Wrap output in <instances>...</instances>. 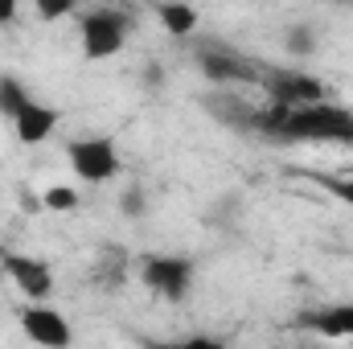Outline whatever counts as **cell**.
Masks as SVG:
<instances>
[{
  "mask_svg": "<svg viewBox=\"0 0 353 349\" xmlns=\"http://www.w3.org/2000/svg\"><path fill=\"white\" fill-rule=\"evenodd\" d=\"M283 140L296 144H353V111L337 103H300L288 111L283 123Z\"/></svg>",
  "mask_w": 353,
  "mask_h": 349,
  "instance_id": "obj_1",
  "label": "cell"
},
{
  "mask_svg": "<svg viewBox=\"0 0 353 349\" xmlns=\"http://www.w3.org/2000/svg\"><path fill=\"white\" fill-rule=\"evenodd\" d=\"M193 66L201 70V79H210L214 87H243V83H259V66L243 58V50L226 46L222 37H205L193 46Z\"/></svg>",
  "mask_w": 353,
  "mask_h": 349,
  "instance_id": "obj_2",
  "label": "cell"
},
{
  "mask_svg": "<svg viewBox=\"0 0 353 349\" xmlns=\"http://www.w3.org/2000/svg\"><path fill=\"white\" fill-rule=\"evenodd\" d=\"M79 33H83V58L87 62H107L115 58L123 46H128V33H132V17L103 4V8H90L79 17Z\"/></svg>",
  "mask_w": 353,
  "mask_h": 349,
  "instance_id": "obj_3",
  "label": "cell"
},
{
  "mask_svg": "<svg viewBox=\"0 0 353 349\" xmlns=\"http://www.w3.org/2000/svg\"><path fill=\"white\" fill-rule=\"evenodd\" d=\"M140 279H144V288L152 296H161L169 304H181L193 292V259H185V255H148L140 263Z\"/></svg>",
  "mask_w": 353,
  "mask_h": 349,
  "instance_id": "obj_4",
  "label": "cell"
},
{
  "mask_svg": "<svg viewBox=\"0 0 353 349\" xmlns=\"http://www.w3.org/2000/svg\"><path fill=\"white\" fill-rule=\"evenodd\" d=\"M66 161H70V169L90 181V185H103V181H115L119 177V148H115V140H107V136H87V140H70L66 144Z\"/></svg>",
  "mask_w": 353,
  "mask_h": 349,
  "instance_id": "obj_5",
  "label": "cell"
},
{
  "mask_svg": "<svg viewBox=\"0 0 353 349\" xmlns=\"http://www.w3.org/2000/svg\"><path fill=\"white\" fill-rule=\"evenodd\" d=\"M259 83H263L267 99L283 103V107H300V103L325 99V79H316L308 70H263Z\"/></svg>",
  "mask_w": 353,
  "mask_h": 349,
  "instance_id": "obj_6",
  "label": "cell"
},
{
  "mask_svg": "<svg viewBox=\"0 0 353 349\" xmlns=\"http://www.w3.org/2000/svg\"><path fill=\"white\" fill-rule=\"evenodd\" d=\"M21 329H25L29 341H37V346H46V349H66L74 341L66 317L58 308H50L46 300H29V308L21 312Z\"/></svg>",
  "mask_w": 353,
  "mask_h": 349,
  "instance_id": "obj_7",
  "label": "cell"
},
{
  "mask_svg": "<svg viewBox=\"0 0 353 349\" xmlns=\"http://www.w3.org/2000/svg\"><path fill=\"white\" fill-rule=\"evenodd\" d=\"M0 263H4V275L17 283L21 296H29V300H50V292H54V267L46 259L17 255V251H0Z\"/></svg>",
  "mask_w": 353,
  "mask_h": 349,
  "instance_id": "obj_8",
  "label": "cell"
},
{
  "mask_svg": "<svg viewBox=\"0 0 353 349\" xmlns=\"http://www.w3.org/2000/svg\"><path fill=\"white\" fill-rule=\"evenodd\" d=\"M201 107L210 111V119H218L222 128H234V132H255V103H247L234 87H218L201 99Z\"/></svg>",
  "mask_w": 353,
  "mask_h": 349,
  "instance_id": "obj_9",
  "label": "cell"
},
{
  "mask_svg": "<svg viewBox=\"0 0 353 349\" xmlns=\"http://www.w3.org/2000/svg\"><path fill=\"white\" fill-rule=\"evenodd\" d=\"M58 107H50V103H25L21 107V115L12 119V132H17V140L21 144H41V140H50L54 136V128H58Z\"/></svg>",
  "mask_w": 353,
  "mask_h": 349,
  "instance_id": "obj_10",
  "label": "cell"
},
{
  "mask_svg": "<svg viewBox=\"0 0 353 349\" xmlns=\"http://www.w3.org/2000/svg\"><path fill=\"white\" fill-rule=\"evenodd\" d=\"M304 325L316 329V333L329 337V341H350L353 337V304H329V308H321V312H308Z\"/></svg>",
  "mask_w": 353,
  "mask_h": 349,
  "instance_id": "obj_11",
  "label": "cell"
},
{
  "mask_svg": "<svg viewBox=\"0 0 353 349\" xmlns=\"http://www.w3.org/2000/svg\"><path fill=\"white\" fill-rule=\"evenodd\" d=\"M157 21L169 37H193L197 29V8L185 4V0H161L157 4Z\"/></svg>",
  "mask_w": 353,
  "mask_h": 349,
  "instance_id": "obj_12",
  "label": "cell"
},
{
  "mask_svg": "<svg viewBox=\"0 0 353 349\" xmlns=\"http://www.w3.org/2000/svg\"><path fill=\"white\" fill-rule=\"evenodd\" d=\"M239 218H243V197H239V193H226V197H218V201L205 210V218H201V222H205V226H214V230H230Z\"/></svg>",
  "mask_w": 353,
  "mask_h": 349,
  "instance_id": "obj_13",
  "label": "cell"
},
{
  "mask_svg": "<svg viewBox=\"0 0 353 349\" xmlns=\"http://www.w3.org/2000/svg\"><path fill=\"white\" fill-rule=\"evenodd\" d=\"M29 103V87L21 83V79H12V74H4L0 79V115L12 123L17 115H21V107Z\"/></svg>",
  "mask_w": 353,
  "mask_h": 349,
  "instance_id": "obj_14",
  "label": "cell"
},
{
  "mask_svg": "<svg viewBox=\"0 0 353 349\" xmlns=\"http://www.w3.org/2000/svg\"><path fill=\"white\" fill-rule=\"evenodd\" d=\"M283 46H288V54L304 58V54H312V50H316V29H312L308 21H296V25H288Z\"/></svg>",
  "mask_w": 353,
  "mask_h": 349,
  "instance_id": "obj_15",
  "label": "cell"
},
{
  "mask_svg": "<svg viewBox=\"0 0 353 349\" xmlns=\"http://www.w3.org/2000/svg\"><path fill=\"white\" fill-rule=\"evenodd\" d=\"M41 206L54 210V214H70V210H79V189H70V185H50L46 197H41Z\"/></svg>",
  "mask_w": 353,
  "mask_h": 349,
  "instance_id": "obj_16",
  "label": "cell"
},
{
  "mask_svg": "<svg viewBox=\"0 0 353 349\" xmlns=\"http://www.w3.org/2000/svg\"><path fill=\"white\" fill-rule=\"evenodd\" d=\"M119 210H123V218H144V210H148V193H144L140 185H128V189L119 193Z\"/></svg>",
  "mask_w": 353,
  "mask_h": 349,
  "instance_id": "obj_17",
  "label": "cell"
},
{
  "mask_svg": "<svg viewBox=\"0 0 353 349\" xmlns=\"http://www.w3.org/2000/svg\"><path fill=\"white\" fill-rule=\"evenodd\" d=\"M33 8H37L41 21H62L79 8V0H33Z\"/></svg>",
  "mask_w": 353,
  "mask_h": 349,
  "instance_id": "obj_18",
  "label": "cell"
},
{
  "mask_svg": "<svg viewBox=\"0 0 353 349\" xmlns=\"http://www.w3.org/2000/svg\"><path fill=\"white\" fill-rule=\"evenodd\" d=\"M321 185H325L341 206H350L353 210V177H321Z\"/></svg>",
  "mask_w": 353,
  "mask_h": 349,
  "instance_id": "obj_19",
  "label": "cell"
},
{
  "mask_svg": "<svg viewBox=\"0 0 353 349\" xmlns=\"http://www.w3.org/2000/svg\"><path fill=\"white\" fill-rule=\"evenodd\" d=\"M140 83H144L148 90H161V83H165V74H161V66H157V62H148V66L140 70Z\"/></svg>",
  "mask_w": 353,
  "mask_h": 349,
  "instance_id": "obj_20",
  "label": "cell"
},
{
  "mask_svg": "<svg viewBox=\"0 0 353 349\" xmlns=\"http://www.w3.org/2000/svg\"><path fill=\"white\" fill-rule=\"evenodd\" d=\"M17 8H21V0H0V25H8L17 17Z\"/></svg>",
  "mask_w": 353,
  "mask_h": 349,
  "instance_id": "obj_21",
  "label": "cell"
},
{
  "mask_svg": "<svg viewBox=\"0 0 353 349\" xmlns=\"http://www.w3.org/2000/svg\"><path fill=\"white\" fill-rule=\"evenodd\" d=\"M181 346H189V349H214L218 341H214V337H185Z\"/></svg>",
  "mask_w": 353,
  "mask_h": 349,
  "instance_id": "obj_22",
  "label": "cell"
},
{
  "mask_svg": "<svg viewBox=\"0 0 353 349\" xmlns=\"http://www.w3.org/2000/svg\"><path fill=\"white\" fill-rule=\"evenodd\" d=\"M99 4H115V0H99Z\"/></svg>",
  "mask_w": 353,
  "mask_h": 349,
  "instance_id": "obj_23",
  "label": "cell"
}]
</instances>
